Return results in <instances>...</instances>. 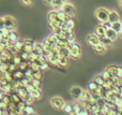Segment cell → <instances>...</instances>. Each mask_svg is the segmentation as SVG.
<instances>
[{
	"instance_id": "1f68e13d",
	"label": "cell",
	"mask_w": 122,
	"mask_h": 115,
	"mask_svg": "<svg viewBox=\"0 0 122 115\" xmlns=\"http://www.w3.org/2000/svg\"><path fill=\"white\" fill-rule=\"evenodd\" d=\"M24 101H25V102L27 103V104L31 105L32 103H33V102H34V101H36V100H34V98H33V97H32L31 95H30L29 93H28V94H27V96H26L25 98H24Z\"/></svg>"
},
{
	"instance_id": "ee69618b",
	"label": "cell",
	"mask_w": 122,
	"mask_h": 115,
	"mask_svg": "<svg viewBox=\"0 0 122 115\" xmlns=\"http://www.w3.org/2000/svg\"><path fill=\"white\" fill-rule=\"evenodd\" d=\"M4 21H3V17H0V30L4 29Z\"/></svg>"
},
{
	"instance_id": "7bdbcfd3",
	"label": "cell",
	"mask_w": 122,
	"mask_h": 115,
	"mask_svg": "<svg viewBox=\"0 0 122 115\" xmlns=\"http://www.w3.org/2000/svg\"><path fill=\"white\" fill-rule=\"evenodd\" d=\"M78 115H90V112L88 111V110H82V111H80L79 113H78Z\"/></svg>"
},
{
	"instance_id": "f6af8a7d",
	"label": "cell",
	"mask_w": 122,
	"mask_h": 115,
	"mask_svg": "<svg viewBox=\"0 0 122 115\" xmlns=\"http://www.w3.org/2000/svg\"><path fill=\"white\" fill-rule=\"evenodd\" d=\"M117 77H122V67H118V72H117Z\"/></svg>"
},
{
	"instance_id": "4dcf8cb0",
	"label": "cell",
	"mask_w": 122,
	"mask_h": 115,
	"mask_svg": "<svg viewBox=\"0 0 122 115\" xmlns=\"http://www.w3.org/2000/svg\"><path fill=\"white\" fill-rule=\"evenodd\" d=\"M31 84L33 85V87L36 88V89H41V87H42V81L41 80H32L31 81Z\"/></svg>"
},
{
	"instance_id": "f907efd6",
	"label": "cell",
	"mask_w": 122,
	"mask_h": 115,
	"mask_svg": "<svg viewBox=\"0 0 122 115\" xmlns=\"http://www.w3.org/2000/svg\"><path fill=\"white\" fill-rule=\"evenodd\" d=\"M69 115H78L77 113H74V112H73V113H71V114H69Z\"/></svg>"
},
{
	"instance_id": "44dd1931",
	"label": "cell",
	"mask_w": 122,
	"mask_h": 115,
	"mask_svg": "<svg viewBox=\"0 0 122 115\" xmlns=\"http://www.w3.org/2000/svg\"><path fill=\"white\" fill-rule=\"evenodd\" d=\"M15 92L17 93V94L19 95V97H20L21 99H24L26 96H27V94H28V92H27V88L25 87V86H21V87H19V88H17Z\"/></svg>"
},
{
	"instance_id": "b9f144b4",
	"label": "cell",
	"mask_w": 122,
	"mask_h": 115,
	"mask_svg": "<svg viewBox=\"0 0 122 115\" xmlns=\"http://www.w3.org/2000/svg\"><path fill=\"white\" fill-rule=\"evenodd\" d=\"M103 26L105 27V29H109V28H112V23L110 22H105V23H103Z\"/></svg>"
},
{
	"instance_id": "db71d44e",
	"label": "cell",
	"mask_w": 122,
	"mask_h": 115,
	"mask_svg": "<svg viewBox=\"0 0 122 115\" xmlns=\"http://www.w3.org/2000/svg\"><path fill=\"white\" fill-rule=\"evenodd\" d=\"M117 1H118V2H119V1H121V0H117Z\"/></svg>"
},
{
	"instance_id": "9a60e30c",
	"label": "cell",
	"mask_w": 122,
	"mask_h": 115,
	"mask_svg": "<svg viewBox=\"0 0 122 115\" xmlns=\"http://www.w3.org/2000/svg\"><path fill=\"white\" fill-rule=\"evenodd\" d=\"M65 2H66V0H53L51 5L53 6L54 10H61V8L63 6V4Z\"/></svg>"
},
{
	"instance_id": "d6986e66",
	"label": "cell",
	"mask_w": 122,
	"mask_h": 115,
	"mask_svg": "<svg viewBox=\"0 0 122 115\" xmlns=\"http://www.w3.org/2000/svg\"><path fill=\"white\" fill-rule=\"evenodd\" d=\"M29 94L33 97L34 100H40V99L42 98V92H41V89H36V88H34V89H32Z\"/></svg>"
},
{
	"instance_id": "836d02e7",
	"label": "cell",
	"mask_w": 122,
	"mask_h": 115,
	"mask_svg": "<svg viewBox=\"0 0 122 115\" xmlns=\"http://www.w3.org/2000/svg\"><path fill=\"white\" fill-rule=\"evenodd\" d=\"M32 77H33V80H34V79H36V80H42V77H43V71H41V70L33 71V73H32Z\"/></svg>"
},
{
	"instance_id": "f1b7e54d",
	"label": "cell",
	"mask_w": 122,
	"mask_h": 115,
	"mask_svg": "<svg viewBox=\"0 0 122 115\" xmlns=\"http://www.w3.org/2000/svg\"><path fill=\"white\" fill-rule=\"evenodd\" d=\"M84 110V105H82V103H75V104H73V112L74 113H79L80 111H82Z\"/></svg>"
},
{
	"instance_id": "4316f807",
	"label": "cell",
	"mask_w": 122,
	"mask_h": 115,
	"mask_svg": "<svg viewBox=\"0 0 122 115\" xmlns=\"http://www.w3.org/2000/svg\"><path fill=\"white\" fill-rule=\"evenodd\" d=\"M16 40H18V34H17L16 30H12L10 31V34H9V41L11 43H14Z\"/></svg>"
},
{
	"instance_id": "8992f818",
	"label": "cell",
	"mask_w": 122,
	"mask_h": 115,
	"mask_svg": "<svg viewBox=\"0 0 122 115\" xmlns=\"http://www.w3.org/2000/svg\"><path fill=\"white\" fill-rule=\"evenodd\" d=\"M51 104L53 105L55 109L57 110H62L63 107L65 105V102L61 97H54L51 99Z\"/></svg>"
},
{
	"instance_id": "ba28073f",
	"label": "cell",
	"mask_w": 122,
	"mask_h": 115,
	"mask_svg": "<svg viewBox=\"0 0 122 115\" xmlns=\"http://www.w3.org/2000/svg\"><path fill=\"white\" fill-rule=\"evenodd\" d=\"M23 42H24L23 49L24 51H26V52H28V53H31L32 49H33V43L34 42L31 40V39H25Z\"/></svg>"
},
{
	"instance_id": "7402d4cb",
	"label": "cell",
	"mask_w": 122,
	"mask_h": 115,
	"mask_svg": "<svg viewBox=\"0 0 122 115\" xmlns=\"http://www.w3.org/2000/svg\"><path fill=\"white\" fill-rule=\"evenodd\" d=\"M112 28L115 30L116 32L120 33L121 30H122V22L121 21H118V22H115V23L112 24Z\"/></svg>"
},
{
	"instance_id": "5b68a950",
	"label": "cell",
	"mask_w": 122,
	"mask_h": 115,
	"mask_svg": "<svg viewBox=\"0 0 122 115\" xmlns=\"http://www.w3.org/2000/svg\"><path fill=\"white\" fill-rule=\"evenodd\" d=\"M46 59L48 64L53 65V66H58V60H59V53L57 51H51L48 55L46 56Z\"/></svg>"
},
{
	"instance_id": "e575fe53",
	"label": "cell",
	"mask_w": 122,
	"mask_h": 115,
	"mask_svg": "<svg viewBox=\"0 0 122 115\" xmlns=\"http://www.w3.org/2000/svg\"><path fill=\"white\" fill-rule=\"evenodd\" d=\"M64 24L67 26L69 28H71V29H73L74 26H75V23H74V21L72 19V17H69V18L66 19V21L64 22Z\"/></svg>"
},
{
	"instance_id": "74e56055",
	"label": "cell",
	"mask_w": 122,
	"mask_h": 115,
	"mask_svg": "<svg viewBox=\"0 0 122 115\" xmlns=\"http://www.w3.org/2000/svg\"><path fill=\"white\" fill-rule=\"evenodd\" d=\"M97 84H95L93 81H92V82H90V83L88 84V90H89L90 93L97 89Z\"/></svg>"
},
{
	"instance_id": "d6a6232c",
	"label": "cell",
	"mask_w": 122,
	"mask_h": 115,
	"mask_svg": "<svg viewBox=\"0 0 122 115\" xmlns=\"http://www.w3.org/2000/svg\"><path fill=\"white\" fill-rule=\"evenodd\" d=\"M13 45H14V47L17 49V51H21L23 49V46H24V42L20 40H16L14 43H13Z\"/></svg>"
},
{
	"instance_id": "5bb4252c",
	"label": "cell",
	"mask_w": 122,
	"mask_h": 115,
	"mask_svg": "<svg viewBox=\"0 0 122 115\" xmlns=\"http://www.w3.org/2000/svg\"><path fill=\"white\" fill-rule=\"evenodd\" d=\"M90 96H91V94H90L89 90H82V93L80 94L79 98H78V101H79L80 103H85V102H87V101L89 100Z\"/></svg>"
},
{
	"instance_id": "9c48e42d",
	"label": "cell",
	"mask_w": 122,
	"mask_h": 115,
	"mask_svg": "<svg viewBox=\"0 0 122 115\" xmlns=\"http://www.w3.org/2000/svg\"><path fill=\"white\" fill-rule=\"evenodd\" d=\"M32 53L36 54V55H44V49H43L42 43L34 42L33 43V49H32Z\"/></svg>"
},
{
	"instance_id": "681fc988",
	"label": "cell",
	"mask_w": 122,
	"mask_h": 115,
	"mask_svg": "<svg viewBox=\"0 0 122 115\" xmlns=\"http://www.w3.org/2000/svg\"><path fill=\"white\" fill-rule=\"evenodd\" d=\"M27 115H38V114H36V112H34V113H31V114H27Z\"/></svg>"
},
{
	"instance_id": "3957f363",
	"label": "cell",
	"mask_w": 122,
	"mask_h": 115,
	"mask_svg": "<svg viewBox=\"0 0 122 115\" xmlns=\"http://www.w3.org/2000/svg\"><path fill=\"white\" fill-rule=\"evenodd\" d=\"M3 21H4V27H5L8 30H10V31L16 30L17 23H16V19H15L13 16H10V15L3 16Z\"/></svg>"
},
{
	"instance_id": "484cf974",
	"label": "cell",
	"mask_w": 122,
	"mask_h": 115,
	"mask_svg": "<svg viewBox=\"0 0 122 115\" xmlns=\"http://www.w3.org/2000/svg\"><path fill=\"white\" fill-rule=\"evenodd\" d=\"M65 40H66L67 42H73V41H75V33H74L73 30L65 32Z\"/></svg>"
},
{
	"instance_id": "52a82bcc",
	"label": "cell",
	"mask_w": 122,
	"mask_h": 115,
	"mask_svg": "<svg viewBox=\"0 0 122 115\" xmlns=\"http://www.w3.org/2000/svg\"><path fill=\"white\" fill-rule=\"evenodd\" d=\"M87 43L91 46H94V45L99 44L100 43V37L97 36L95 33H90L87 36Z\"/></svg>"
},
{
	"instance_id": "e0dca14e",
	"label": "cell",
	"mask_w": 122,
	"mask_h": 115,
	"mask_svg": "<svg viewBox=\"0 0 122 115\" xmlns=\"http://www.w3.org/2000/svg\"><path fill=\"white\" fill-rule=\"evenodd\" d=\"M105 32H106V29L105 27L103 26V24H100L95 27V32L94 33L99 37H102V36H105Z\"/></svg>"
},
{
	"instance_id": "7a4b0ae2",
	"label": "cell",
	"mask_w": 122,
	"mask_h": 115,
	"mask_svg": "<svg viewBox=\"0 0 122 115\" xmlns=\"http://www.w3.org/2000/svg\"><path fill=\"white\" fill-rule=\"evenodd\" d=\"M108 14H109V10L106 8H99L95 10V17L101 24L108 21Z\"/></svg>"
},
{
	"instance_id": "7dc6e473",
	"label": "cell",
	"mask_w": 122,
	"mask_h": 115,
	"mask_svg": "<svg viewBox=\"0 0 122 115\" xmlns=\"http://www.w3.org/2000/svg\"><path fill=\"white\" fill-rule=\"evenodd\" d=\"M43 1H44V3L49 4V5H51V1H53V0H43Z\"/></svg>"
},
{
	"instance_id": "f35d334b",
	"label": "cell",
	"mask_w": 122,
	"mask_h": 115,
	"mask_svg": "<svg viewBox=\"0 0 122 115\" xmlns=\"http://www.w3.org/2000/svg\"><path fill=\"white\" fill-rule=\"evenodd\" d=\"M102 77H103L104 80H105V81H107V80H110L112 79V75L109 74V72H108L107 70H105V71H103V72H102Z\"/></svg>"
},
{
	"instance_id": "f5cc1de1",
	"label": "cell",
	"mask_w": 122,
	"mask_h": 115,
	"mask_svg": "<svg viewBox=\"0 0 122 115\" xmlns=\"http://www.w3.org/2000/svg\"><path fill=\"white\" fill-rule=\"evenodd\" d=\"M0 88H1V82H0Z\"/></svg>"
},
{
	"instance_id": "603a6c76",
	"label": "cell",
	"mask_w": 122,
	"mask_h": 115,
	"mask_svg": "<svg viewBox=\"0 0 122 115\" xmlns=\"http://www.w3.org/2000/svg\"><path fill=\"white\" fill-rule=\"evenodd\" d=\"M59 56H64V57H70V49L67 46H63V47H60L59 49Z\"/></svg>"
},
{
	"instance_id": "8d00e7d4",
	"label": "cell",
	"mask_w": 122,
	"mask_h": 115,
	"mask_svg": "<svg viewBox=\"0 0 122 115\" xmlns=\"http://www.w3.org/2000/svg\"><path fill=\"white\" fill-rule=\"evenodd\" d=\"M24 112H25L26 114H31V113H34V109L31 107V105H29V104H27L26 105V108H25V110H24Z\"/></svg>"
},
{
	"instance_id": "30bf717a",
	"label": "cell",
	"mask_w": 122,
	"mask_h": 115,
	"mask_svg": "<svg viewBox=\"0 0 122 115\" xmlns=\"http://www.w3.org/2000/svg\"><path fill=\"white\" fill-rule=\"evenodd\" d=\"M81 93H82V88H80L79 86H73V87L71 88V90H70L71 96L73 97L74 99H77V100H78V98H79Z\"/></svg>"
},
{
	"instance_id": "cb8c5ba5",
	"label": "cell",
	"mask_w": 122,
	"mask_h": 115,
	"mask_svg": "<svg viewBox=\"0 0 122 115\" xmlns=\"http://www.w3.org/2000/svg\"><path fill=\"white\" fill-rule=\"evenodd\" d=\"M13 77H14V80H21L23 77H25V73H24V71L17 69L13 72Z\"/></svg>"
},
{
	"instance_id": "d590c367",
	"label": "cell",
	"mask_w": 122,
	"mask_h": 115,
	"mask_svg": "<svg viewBox=\"0 0 122 115\" xmlns=\"http://www.w3.org/2000/svg\"><path fill=\"white\" fill-rule=\"evenodd\" d=\"M62 110L65 112V113L71 114V113H73V105H70V104H66V103H65V105L63 107Z\"/></svg>"
},
{
	"instance_id": "7c38bea8",
	"label": "cell",
	"mask_w": 122,
	"mask_h": 115,
	"mask_svg": "<svg viewBox=\"0 0 122 115\" xmlns=\"http://www.w3.org/2000/svg\"><path fill=\"white\" fill-rule=\"evenodd\" d=\"M105 36L107 37V38H109L112 41H116L117 38H118V36H119V33L115 31L112 28H109V29H106Z\"/></svg>"
},
{
	"instance_id": "277c9868",
	"label": "cell",
	"mask_w": 122,
	"mask_h": 115,
	"mask_svg": "<svg viewBox=\"0 0 122 115\" xmlns=\"http://www.w3.org/2000/svg\"><path fill=\"white\" fill-rule=\"evenodd\" d=\"M61 10H62L69 17H73V16H75V14H76L75 6H74L72 3H70V2H65V3L63 4V6L61 8Z\"/></svg>"
},
{
	"instance_id": "bcb514c9",
	"label": "cell",
	"mask_w": 122,
	"mask_h": 115,
	"mask_svg": "<svg viewBox=\"0 0 122 115\" xmlns=\"http://www.w3.org/2000/svg\"><path fill=\"white\" fill-rule=\"evenodd\" d=\"M4 95H5V93H4L2 89H0V101H2V99H3Z\"/></svg>"
},
{
	"instance_id": "ab89813d",
	"label": "cell",
	"mask_w": 122,
	"mask_h": 115,
	"mask_svg": "<svg viewBox=\"0 0 122 115\" xmlns=\"http://www.w3.org/2000/svg\"><path fill=\"white\" fill-rule=\"evenodd\" d=\"M21 4H24L25 6H30L33 3V0H20Z\"/></svg>"
},
{
	"instance_id": "8fae6325",
	"label": "cell",
	"mask_w": 122,
	"mask_h": 115,
	"mask_svg": "<svg viewBox=\"0 0 122 115\" xmlns=\"http://www.w3.org/2000/svg\"><path fill=\"white\" fill-rule=\"evenodd\" d=\"M118 21H120V15H119V13L115 10L109 11V14H108V22H110V23L112 24V23L118 22Z\"/></svg>"
},
{
	"instance_id": "ffe728a7",
	"label": "cell",
	"mask_w": 122,
	"mask_h": 115,
	"mask_svg": "<svg viewBox=\"0 0 122 115\" xmlns=\"http://www.w3.org/2000/svg\"><path fill=\"white\" fill-rule=\"evenodd\" d=\"M106 70L109 72V74L112 75V77H117V72H118V67L117 66H114V65H110L106 68Z\"/></svg>"
},
{
	"instance_id": "6da1fadb",
	"label": "cell",
	"mask_w": 122,
	"mask_h": 115,
	"mask_svg": "<svg viewBox=\"0 0 122 115\" xmlns=\"http://www.w3.org/2000/svg\"><path fill=\"white\" fill-rule=\"evenodd\" d=\"M67 47L70 49V57L73 58V59H78L81 55V46H80L79 43L75 42H69Z\"/></svg>"
},
{
	"instance_id": "c3c4849f",
	"label": "cell",
	"mask_w": 122,
	"mask_h": 115,
	"mask_svg": "<svg viewBox=\"0 0 122 115\" xmlns=\"http://www.w3.org/2000/svg\"><path fill=\"white\" fill-rule=\"evenodd\" d=\"M119 5H120V8L122 9V0H121V1H119Z\"/></svg>"
},
{
	"instance_id": "83f0119b",
	"label": "cell",
	"mask_w": 122,
	"mask_h": 115,
	"mask_svg": "<svg viewBox=\"0 0 122 115\" xmlns=\"http://www.w3.org/2000/svg\"><path fill=\"white\" fill-rule=\"evenodd\" d=\"M57 12H58V18H59L62 23H64V22L69 18V16H67L62 10H57Z\"/></svg>"
},
{
	"instance_id": "60d3db41",
	"label": "cell",
	"mask_w": 122,
	"mask_h": 115,
	"mask_svg": "<svg viewBox=\"0 0 122 115\" xmlns=\"http://www.w3.org/2000/svg\"><path fill=\"white\" fill-rule=\"evenodd\" d=\"M49 69V64L48 62H45V64H43V65H41L40 66V70L41 71H47Z\"/></svg>"
},
{
	"instance_id": "ac0fdd59",
	"label": "cell",
	"mask_w": 122,
	"mask_h": 115,
	"mask_svg": "<svg viewBox=\"0 0 122 115\" xmlns=\"http://www.w3.org/2000/svg\"><path fill=\"white\" fill-rule=\"evenodd\" d=\"M47 19H48V22H54L56 21V19H58V12L57 10H51V12H48V14H47Z\"/></svg>"
},
{
	"instance_id": "f546056e",
	"label": "cell",
	"mask_w": 122,
	"mask_h": 115,
	"mask_svg": "<svg viewBox=\"0 0 122 115\" xmlns=\"http://www.w3.org/2000/svg\"><path fill=\"white\" fill-rule=\"evenodd\" d=\"M93 82H94L95 84H97V86H102L104 84V82H105V80L102 77V75L100 74V75H97V77H94V80H93Z\"/></svg>"
},
{
	"instance_id": "2e32d148",
	"label": "cell",
	"mask_w": 122,
	"mask_h": 115,
	"mask_svg": "<svg viewBox=\"0 0 122 115\" xmlns=\"http://www.w3.org/2000/svg\"><path fill=\"white\" fill-rule=\"evenodd\" d=\"M100 42H101L103 45H105V46L108 49V47H110L112 45L114 41H112L109 38H107L106 36H102V37H100Z\"/></svg>"
},
{
	"instance_id": "4fadbf2b",
	"label": "cell",
	"mask_w": 122,
	"mask_h": 115,
	"mask_svg": "<svg viewBox=\"0 0 122 115\" xmlns=\"http://www.w3.org/2000/svg\"><path fill=\"white\" fill-rule=\"evenodd\" d=\"M92 49H93V51L95 52V53H97V54H105L106 53V51H107V47L105 46V45H103L101 42L99 43V44H97V45H94V46H92Z\"/></svg>"
},
{
	"instance_id": "d4e9b609",
	"label": "cell",
	"mask_w": 122,
	"mask_h": 115,
	"mask_svg": "<svg viewBox=\"0 0 122 115\" xmlns=\"http://www.w3.org/2000/svg\"><path fill=\"white\" fill-rule=\"evenodd\" d=\"M69 64V58L64 57V56H59V60H58V66L59 67H66Z\"/></svg>"
},
{
	"instance_id": "816d5d0a",
	"label": "cell",
	"mask_w": 122,
	"mask_h": 115,
	"mask_svg": "<svg viewBox=\"0 0 122 115\" xmlns=\"http://www.w3.org/2000/svg\"><path fill=\"white\" fill-rule=\"evenodd\" d=\"M120 36H121V38H122V30H121V32H120Z\"/></svg>"
}]
</instances>
